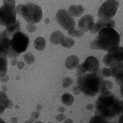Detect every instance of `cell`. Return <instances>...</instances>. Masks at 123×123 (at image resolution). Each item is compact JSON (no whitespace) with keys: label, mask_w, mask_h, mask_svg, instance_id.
<instances>
[{"label":"cell","mask_w":123,"mask_h":123,"mask_svg":"<svg viewBox=\"0 0 123 123\" xmlns=\"http://www.w3.org/2000/svg\"><path fill=\"white\" fill-rule=\"evenodd\" d=\"M95 116L110 121L117 116L122 115V100H119L110 91L100 93L95 105Z\"/></svg>","instance_id":"cell-1"},{"label":"cell","mask_w":123,"mask_h":123,"mask_svg":"<svg viewBox=\"0 0 123 123\" xmlns=\"http://www.w3.org/2000/svg\"><path fill=\"white\" fill-rule=\"evenodd\" d=\"M120 40V35L115 28L106 27L97 33L95 40L91 43V48L108 52L119 46Z\"/></svg>","instance_id":"cell-2"},{"label":"cell","mask_w":123,"mask_h":123,"mask_svg":"<svg viewBox=\"0 0 123 123\" xmlns=\"http://www.w3.org/2000/svg\"><path fill=\"white\" fill-rule=\"evenodd\" d=\"M101 69L93 73H85L77 78V86L87 97H93L100 93L101 84L103 81Z\"/></svg>","instance_id":"cell-3"},{"label":"cell","mask_w":123,"mask_h":123,"mask_svg":"<svg viewBox=\"0 0 123 123\" xmlns=\"http://www.w3.org/2000/svg\"><path fill=\"white\" fill-rule=\"evenodd\" d=\"M30 39L27 34L21 31L18 32L9 38V48L10 51L8 57L12 59H17L21 53L25 52L29 45Z\"/></svg>","instance_id":"cell-4"},{"label":"cell","mask_w":123,"mask_h":123,"mask_svg":"<svg viewBox=\"0 0 123 123\" xmlns=\"http://www.w3.org/2000/svg\"><path fill=\"white\" fill-rule=\"evenodd\" d=\"M15 0H4L3 6L0 7V25L8 27L17 20Z\"/></svg>","instance_id":"cell-5"},{"label":"cell","mask_w":123,"mask_h":123,"mask_svg":"<svg viewBox=\"0 0 123 123\" xmlns=\"http://www.w3.org/2000/svg\"><path fill=\"white\" fill-rule=\"evenodd\" d=\"M21 15L25 18L28 24L39 23L43 18V10L42 8L38 5L28 2L23 5L21 8Z\"/></svg>","instance_id":"cell-6"},{"label":"cell","mask_w":123,"mask_h":123,"mask_svg":"<svg viewBox=\"0 0 123 123\" xmlns=\"http://www.w3.org/2000/svg\"><path fill=\"white\" fill-rule=\"evenodd\" d=\"M119 7V2L116 0H107L98 10L99 20H110L116 15Z\"/></svg>","instance_id":"cell-7"},{"label":"cell","mask_w":123,"mask_h":123,"mask_svg":"<svg viewBox=\"0 0 123 123\" xmlns=\"http://www.w3.org/2000/svg\"><path fill=\"white\" fill-rule=\"evenodd\" d=\"M123 60V48L118 46L108 51L107 54L103 56V62L106 68H110L116 64L122 62Z\"/></svg>","instance_id":"cell-8"},{"label":"cell","mask_w":123,"mask_h":123,"mask_svg":"<svg viewBox=\"0 0 123 123\" xmlns=\"http://www.w3.org/2000/svg\"><path fill=\"white\" fill-rule=\"evenodd\" d=\"M55 19L59 25L65 31H70L75 27V21L66 9H60L55 15Z\"/></svg>","instance_id":"cell-9"},{"label":"cell","mask_w":123,"mask_h":123,"mask_svg":"<svg viewBox=\"0 0 123 123\" xmlns=\"http://www.w3.org/2000/svg\"><path fill=\"white\" fill-rule=\"evenodd\" d=\"M94 25V18L93 15L87 14L83 16L78 21V29L84 32L91 31Z\"/></svg>","instance_id":"cell-10"},{"label":"cell","mask_w":123,"mask_h":123,"mask_svg":"<svg viewBox=\"0 0 123 123\" xmlns=\"http://www.w3.org/2000/svg\"><path fill=\"white\" fill-rule=\"evenodd\" d=\"M83 68L87 73H93L100 67L99 60L94 56H88L82 63Z\"/></svg>","instance_id":"cell-11"},{"label":"cell","mask_w":123,"mask_h":123,"mask_svg":"<svg viewBox=\"0 0 123 123\" xmlns=\"http://www.w3.org/2000/svg\"><path fill=\"white\" fill-rule=\"evenodd\" d=\"M110 68L111 76L113 77L116 81V83L119 85H122L123 81V64L122 62L116 64L112 65Z\"/></svg>","instance_id":"cell-12"},{"label":"cell","mask_w":123,"mask_h":123,"mask_svg":"<svg viewBox=\"0 0 123 123\" xmlns=\"http://www.w3.org/2000/svg\"><path fill=\"white\" fill-rule=\"evenodd\" d=\"M116 26V22L113 19L110 20H98L97 23H94V25L91 31V34H97L100 30L106 27H112Z\"/></svg>","instance_id":"cell-13"},{"label":"cell","mask_w":123,"mask_h":123,"mask_svg":"<svg viewBox=\"0 0 123 123\" xmlns=\"http://www.w3.org/2000/svg\"><path fill=\"white\" fill-rule=\"evenodd\" d=\"M5 32V34L7 35L8 37H10L14 35L15 34L18 32L21 31V25H20V21L18 20H16V21L12 24V25H9L8 27H6V29L3 31Z\"/></svg>","instance_id":"cell-14"},{"label":"cell","mask_w":123,"mask_h":123,"mask_svg":"<svg viewBox=\"0 0 123 123\" xmlns=\"http://www.w3.org/2000/svg\"><path fill=\"white\" fill-rule=\"evenodd\" d=\"M67 11L72 17H80L84 14L85 8L81 5H72Z\"/></svg>","instance_id":"cell-15"},{"label":"cell","mask_w":123,"mask_h":123,"mask_svg":"<svg viewBox=\"0 0 123 123\" xmlns=\"http://www.w3.org/2000/svg\"><path fill=\"white\" fill-rule=\"evenodd\" d=\"M78 65H79V58L75 55L68 56L66 59L65 63L66 68L69 70H73L74 68H76Z\"/></svg>","instance_id":"cell-16"},{"label":"cell","mask_w":123,"mask_h":123,"mask_svg":"<svg viewBox=\"0 0 123 123\" xmlns=\"http://www.w3.org/2000/svg\"><path fill=\"white\" fill-rule=\"evenodd\" d=\"M64 38L65 36L63 34V33H62L60 31H55L51 34L49 40L53 44L58 45V44H61V43L63 41Z\"/></svg>","instance_id":"cell-17"},{"label":"cell","mask_w":123,"mask_h":123,"mask_svg":"<svg viewBox=\"0 0 123 123\" xmlns=\"http://www.w3.org/2000/svg\"><path fill=\"white\" fill-rule=\"evenodd\" d=\"M8 70V60L7 57L0 56V78L6 74Z\"/></svg>","instance_id":"cell-18"},{"label":"cell","mask_w":123,"mask_h":123,"mask_svg":"<svg viewBox=\"0 0 123 123\" xmlns=\"http://www.w3.org/2000/svg\"><path fill=\"white\" fill-rule=\"evenodd\" d=\"M61 100H62V103L64 105L69 106H72L74 103V98L72 94L68 93H65L61 97Z\"/></svg>","instance_id":"cell-19"},{"label":"cell","mask_w":123,"mask_h":123,"mask_svg":"<svg viewBox=\"0 0 123 123\" xmlns=\"http://www.w3.org/2000/svg\"><path fill=\"white\" fill-rule=\"evenodd\" d=\"M34 45L37 50L38 51L43 50L46 46V40L43 37H38L37 39L34 40Z\"/></svg>","instance_id":"cell-20"},{"label":"cell","mask_w":123,"mask_h":123,"mask_svg":"<svg viewBox=\"0 0 123 123\" xmlns=\"http://www.w3.org/2000/svg\"><path fill=\"white\" fill-rule=\"evenodd\" d=\"M89 123H122V115H121V116L119 117V122H110V121L104 119L100 116H94L91 119Z\"/></svg>","instance_id":"cell-21"},{"label":"cell","mask_w":123,"mask_h":123,"mask_svg":"<svg viewBox=\"0 0 123 123\" xmlns=\"http://www.w3.org/2000/svg\"><path fill=\"white\" fill-rule=\"evenodd\" d=\"M112 87H113V83L112 82V81H110V80H103L101 84L100 93L106 91H110Z\"/></svg>","instance_id":"cell-22"},{"label":"cell","mask_w":123,"mask_h":123,"mask_svg":"<svg viewBox=\"0 0 123 123\" xmlns=\"http://www.w3.org/2000/svg\"><path fill=\"white\" fill-rule=\"evenodd\" d=\"M9 99L6 93L3 91H0V106L7 109V106L9 103Z\"/></svg>","instance_id":"cell-23"},{"label":"cell","mask_w":123,"mask_h":123,"mask_svg":"<svg viewBox=\"0 0 123 123\" xmlns=\"http://www.w3.org/2000/svg\"><path fill=\"white\" fill-rule=\"evenodd\" d=\"M74 45V40L72 38L68 37H65L63 41L61 43V46L67 49L72 48Z\"/></svg>","instance_id":"cell-24"},{"label":"cell","mask_w":123,"mask_h":123,"mask_svg":"<svg viewBox=\"0 0 123 123\" xmlns=\"http://www.w3.org/2000/svg\"><path fill=\"white\" fill-rule=\"evenodd\" d=\"M25 62L27 63V65H33L34 63V62L36 60L34 55L31 53H26L23 56Z\"/></svg>","instance_id":"cell-25"},{"label":"cell","mask_w":123,"mask_h":123,"mask_svg":"<svg viewBox=\"0 0 123 123\" xmlns=\"http://www.w3.org/2000/svg\"><path fill=\"white\" fill-rule=\"evenodd\" d=\"M68 34H69V36L72 37H81L84 34V32L79 30V29H76V28H73V29L70 30L68 31Z\"/></svg>","instance_id":"cell-26"},{"label":"cell","mask_w":123,"mask_h":123,"mask_svg":"<svg viewBox=\"0 0 123 123\" xmlns=\"http://www.w3.org/2000/svg\"><path fill=\"white\" fill-rule=\"evenodd\" d=\"M73 84V79L70 77H66L63 79L62 81V87L63 88H68L71 87Z\"/></svg>","instance_id":"cell-27"},{"label":"cell","mask_w":123,"mask_h":123,"mask_svg":"<svg viewBox=\"0 0 123 123\" xmlns=\"http://www.w3.org/2000/svg\"><path fill=\"white\" fill-rule=\"evenodd\" d=\"M101 73H102V76L103 78H110L111 77V72H110V68H103L101 69Z\"/></svg>","instance_id":"cell-28"},{"label":"cell","mask_w":123,"mask_h":123,"mask_svg":"<svg viewBox=\"0 0 123 123\" xmlns=\"http://www.w3.org/2000/svg\"><path fill=\"white\" fill-rule=\"evenodd\" d=\"M85 73H86V71H85V69L83 68L82 64H79L78 65V67H77V74H78V77L81 76V75L84 74Z\"/></svg>","instance_id":"cell-29"},{"label":"cell","mask_w":123,"mask_h":123,"mask_svg":"<svg viewBox=\"0 0 123 123\" xmlns=\"http://www.w3.org/2000/svg\"><path fill=\"white\" fill-rule=\"evenodd\" d=\"M40 112H38V111H34V112H33L31 113V119L34 122L37 121V119H38L39 118H40Z\"/></svg>","instance_id":"cell-30"},{"label":"cell","mask_w":123,"mask_h":123,"mask_svg":"<svg viewBox=\"0 0 123 123\" xmlns=\"http://www.w3.org/2000/svg\"><path fill=\"white\" fill-rule=\"evenodd\" d=\"M27 30L30 33H34L37 30V27L35 25H34V24H28L27 26Z\"/></svg>","instance_id":"cell-31"},{"label":"cell","mask_w":123,"mask_h":123,"mask_svg":"<svg viewBox=\"0 0 123 123\" xmlns=\"http://www.w3.org/2000/svg\"><path fill=\"white\" fill-rule=\"evenodd\" d=\"M65 119H66V116H65V114H63V113H60V114H59L58 116H55V119L57 120L58 122H62Z\"/></svg>","instance_id":"cell-32"},{"label":"cell","mask_w":123,"mask_h":123,"mask_svg":"<svg viewBox=\"0 0 123 123\" xmlns=\"http://www.w3.org/2000/svg\"><path fill=\"white\" fill-rule=\"evenodd\" d=\"M72 91L75 94V95H79V94L81 93V91L80 90V88L78 86H74L72 88Z\"/></svg>","instance_id":"cell-33"},{"label":"cell","mask_w":123,"mask_h":123,"mask_svg":"<svg viewBox=\"0 0 123 123\" xmlns=\"http://www.w3.org/2000/svg\"><path fill=\"white\" fill-rule=\"evenodd\" d=\"M23 6L22 4H18V6H15V11H16V14L17 15H21V8Z\"/></svg>","instance_id":"cell-34"},{"label":"cell","mask_w":123,"mask_h":123,"mask_svg":"<svg viewBox=\"0 0 123 123\" xmlns=\"http://www.w3.org/2000/svg\"><path fill=\"white\" fill-rule=\"evenodd\" d=\"M8 80H9V76H8V75H7V74H6L3 77L0 78V81H1L2 82H7Z\"/></svg>","instance_id":"cell-35"},{"label":"cell","mask_w":123,"mask_h":123,"mask_svg":"<svg viewBox=\"0 0 123 123\" xmlns=\"http://www.w3.org/2000/svg\"><path fill=\"white\" fill-rule=\"evenodd\" d=\"M24 67H25V62L22 61H20L18 62V69H23Z\"/></svg>","instance_id":"cell-36"},{"label":"cell","mask_w":123,"mask_h":123,"mask_svg":"<svg viewBox=\"0 0 123 123\" xmlns=\"http://www.w3.org/2000/svg\"><path fill=\"white\" fill-rule=\"evenodd\" d=\"M87 110H89V111H91V110H93V109L94 108V106H93V104L92 103H89L87 104Z\"/></svg>","instance_id":"cell-37"},{"label":"cell","mask_w":123,"mask_h":123,"mask_svg":"<svg viewBox=\"0 0 123 123\" xmlns=\"http://www.w3.org/2000/svg\"><path fill=\"white\" fill-rule=\"evenodd\" d=\"M18 117H13L11 119V123H18Z\"/></svg>","instance_id":"cell-38"},{"label":"cell","mask_w":123,"mask_h":123,"mask_svg":"<svg viewBox=\"0 0 123 123\" xmlns=\"http://www.w3.org/2000/svg\"><path fill=\"white\" fill-rule=\"evenodd\" d=\"M13 106H14V103H13V102L10 100H9V103H8V106H7V109H12V108H13Z\"/></svg>","instance_id":"cell-39"},{"label":"cell","mask_w":123,"mask_h":123,"mask_svg":"<svg viewBox=\"0 0 123 123\" xmlns=\"http://www.w3.org/2000/svg\"><path fill=\"white\" fill-rule=\"evenodd\" d=\"M18 59H12V62H11V64H12V65H13V66H15V65H18Z\"/></svg>","instance_id":"cell-40"},{"label":"cell","mask_w":123,"mask_h":123,"mask_svg":"<svg viewBox=\"0 0 123 123\" xmlns=\"http://www.w3.org/2000/svg\"><path fill=\"white\" fill-rule=\"evenodd\" d=\"M5 110H6V108H4L3 106H0V116L3 114L4 112H5Z\"/></svg>","instance_id":"cell-41"},{"label":"cell","mask_w":123,"mask_h":123,"mask_svg":"<svg viewBox=\"0 0 123 123\" xmlns=\"http://www.w3.org/2000/svg\"><path fill=\"white\" fill-rule=\"evenodd\" d=\"M64 123H74L73 120L71 119H65L64 120Z\"/></svg>","instance_id":"cell-42"},{"label":"cell","mask_w":123,"mask_h":123,"mask_svg":"<svg viewBox=\"0 0 123 123\" xmlns=\"http://www.w3.org/2000/svg\"><path fill=\"white\" fill-rule=\"evenodd\" d=\"M42 109H43V106L41 104H38V105L37 106V111L40 112V110H42Z\"/></svg>","instance_id":"cell-43"},{"label":"cell","mask_w":123,"mask_h":123,"mask_svg":"<svg viewBox=\"0 0 123 123\" xmlns=\"http://www.w3.org/2000/svg\"><path fill=\"white\" fill-rule=\"evenodd\" d=\"M58 111L60 112V113H63V112H65V107H63V106H60V107L58 109Z\"/></svg>","instance_id":"cell-44"},{"label":"cell","mask_w":123,"mask_h":123,"mask_svg":"<svg viewBox=\"0 0 123 123\" xmlns=\"http://www.w3.org/2000/svg\"><path fill=\"white\" fill-rule=\"evenodd\" d=\"M2 87V91L6 93V91H7V87L5 86V85H3V86Z\"/></svg>","instance_id":"cell-45"},{"label":"cell","mask_w":123,"mask_h":123,"mask_svg":"<svg viewBox=\"0 0 123 123\" xmlns=\"http://www.w3.org/2000/svg\"><path fill=\"white\" fill-rule=\"evenodd\" d=\"M25 123H34V122H33L31 119H28V120H27Z\"/></svg>","instance_id":"cell-46"},{"label":"cell","mask_w":123,"mask_h":123,"mask_svg":"<svg viewBox=\"0 0 123 123\" xmlns=\"http://www.w3.org/2000/svg\"><path fill=\"white\" fill-rule=\"evenodd\" d=\"M122 85H121L120 86V93H121V96H122Z\"/></svg>","instance_id":"cell-47"},{"label":"cell","mask_w":123,"mask_h":123,"mask_svg":"<svg viewBox=\"0 0 123 123\" xmlns=\"http://www.w3.org/2000/svg\"><path fill=\"white\" fill-rule=\"evenodd\" d=\"M49 21H50L49 18H46V21H45V23H46V24H49Z\"/></svg>","instance_id":"cell-48"},{"label":"cell","mask_w":123,"mask_h":123,"mask_svg":"<svg viewBox=\"0 0 123 123\" xmlns=\"http://www.w3.org/2000/svg\"><path fill=\"white\" fill-rule=\"evenodd\" d=\"M34 123H44L43 122H42V121H36V122H34Z\"/></svg>","instance_id":"cell-49"},{"label":"cell","mask_w":123,"mask_h":123,"mask_svg":"<svg viewBox=\"0 0 123 123\" xmlns=\"http://www.w3.org/2000/svg\"><path fill=\"white\" fill-rule=\"evenodd\" d=\"M16 109H19V106H16Z\"/></svg>","instance_id":"cell-50"},{"label":"cell","mask_w":123,"mask_h":123,"mask_svg":"<svg viewBox=\"0 0 123 123\" xmlns=\"http://www.w3.org/2000/svg\"><path fill=\"white\" fill-rule=\"evenodd\" d=\"M47 123H53V122H47Z\"/></svg>","instance_id":"cell-51"},{"label":"cell","mask_w":123,"mask_h":123,"mask_svg":"<svg viewBox=\"0 0 123 123\" xmlns=\"http://www.w3.org/2000/svg\"><path fill=\"white\" fill-rule=\"evenodd\" d=\"M2 119H1V118H0V122H1V120H2Z\"/></svg>","instance_id":"cell-52"},{"label":"cell","mask_w":123,"mask_h":123,"mask_svg":"<svg viewBox=\"0 0 123 123\" xmlns=\"http://www.w3.org/2000/svg\"><path fill=\"white\" fill-rule=\"evenodd\" d=\"M6 123H7V122H6Z\"/></svg>","instance_id":"cell-53"}]
</instances>
